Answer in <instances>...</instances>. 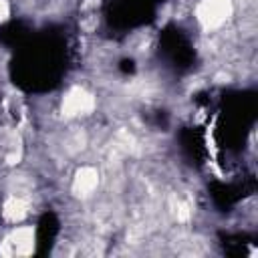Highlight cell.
<instances>
[{"label": "cell", "instance_id": "6da1fadb", "mask_svg": "<svg viewBox=\"0 0 258 258\" xmlns=\"http://www.w3.org/2000/svg\"><path fill=\"white\" fill-rule=\"evenodd\" d=\"M232 16V0H202L196 6V18L204 28H218Z\"/></svg>", "mask_w": 258, "mask_h": 258}, {"label": "cell", "instance_id": "3957f363", "mask_svg": "<svg viewBox=\"0 0 258 258\" xmlns=\"http://www.w3.org/2000/svg\"><path fill=\"white\" fill-rule=\"evenodd\" d=\"M93 109H95V97L89 91H85L83 87H73L62 99V115L64 117L87 115Z\"/></svg>", "mask_w": 258, "mask_h": 258}, {"label": "cell", "instance_id": "5b68a950", "mask_svg": "<svg viewBox=\"0 0 258 258\" xmlns=\"http://www.w3.org/2000/svg\"><path fill=\"white\" fill-rule=\"evenodd\" d=\"M26 214H28V202L22 200V198L12 196V198H8V200L4 202V206H2V216H4V220H8V222H20V220L26 218Z\"/></svg>", "mask_w": 258, "mask_h": 258}, {"label": "cell", "instance_id": "277c9868", "mask_svg": "<svg viewBox=\"0 0 258 258\" xmlns=\"http://www.w3.org/2000/svg\"><path fill=\"white\" fill-rule=\"evenodd\" d=\"M99 185V173L95 167H81L77 173H75V179H73V194L77 198H87L91 196Z\"/></svg>", "mask_w": 258, "mask_h": 258}, {"label": "cell", "instance_id": "52a82bcc", "mask_svg": "<svg viewBox=\"0 0 258 258\" xmlns=\"http://www.w3.org/2000/svg\"><path fill=\"white\" fill-rule=\"evenodd\" d=\"M10 16V6L6 0H0V22H4Z\"/></svg>", "mask_w": 258, "mask_h": 258}, {"label": "cell", "instance_id": "8992f818", "mask_svg": "<svg viewBox=\"0 0 258 258\" xmlns=\"http://www.w3.org/2000/svg\"><path fill=\"white\" fill-rule=\"evenodd\" d=\"M175 216H177V220H181V222L189 220V216H191V212H189V206H187V204H177Z\"/></svg>", "mask_w": 258, "mask_h": 258}, {"label": "cell", "instance_id": "7a4b0ae2", "mask_svg": "<svg viewBox=\"0 0 258 258\" xmlns=\"http://www.w3.org/2000/svg\"><path fill=\"white\" fill-rule=\"evenodd\" d=\"M32 252H34V230L32 228H18L10 232L0 244V254L6 258L30 256Z\"/></svg>", "mask_w": 258, "mask_h": 258}]
</instances>
